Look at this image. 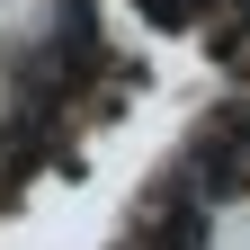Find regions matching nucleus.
I'll return each mask as SVG.
<instances>
[{"instance_id": "1", "label": "nucleus", "mask_w": 250, "mask_h": 250, "mask_svg": "<svg viewBox=\"0 0 250 250\" xmlns=\"http://www.w3.org/2000/svg\"><path fill=\"white\" fill-rule=\"evenodd\" d=\"M143 18H152V27H188V18H197V0H143Z\"/></svg>"}]
</instances>
